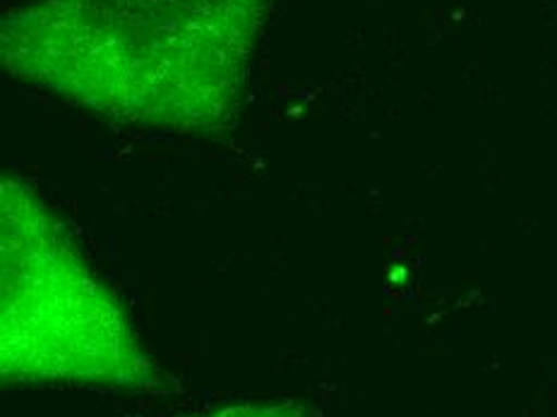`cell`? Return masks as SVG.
<instances>
[{
    "mask_svg": "<svg viewBox=\"0 0 557 417\" xmlns=\"http://www.w3.org/2000/svg\"><path fill=\"white\" fill-rule=\"evenodd\" d=\"M272 0H37L0 22V63L125 125L216 137L236 123Z\"/></svg>",
    "mask_w": 557,
    "mask_h": 417,
    "instance_id": "obj_1",
    "label": "cell"
},
{
    "mask_svg": "<svg viewBox=\"0 0 557 417\" xmlns=\"http://www.w3.org/2000/svg\"><path fill=\"white\" fill-rule=\"evenodd\" d=\"M0 379L121 391L161 384L119 300L15 173L0 182Z\"/></svg>",
    "mask_w": 557,
    "mask_h": 417,
    "instance_id": "obj_2",
    "label": "cell"
},
{
    "mask_svg": "<svg viewBox=\"0 0 557 417\" xmlns=\"http://www.w3.org/2000/svg\"><path fill=\"white\" fill-rule=\"evenodd\" d=\"M202 417H308L304 405H298L294 401L286 403H246V405H231V408L216 410L212 415H202Z\"/></svg>",
    "mask_w": 557,
    "mask_h": 417,
    "instance_id": "obj_3",
    "label": "cell"
}]
</instances>
